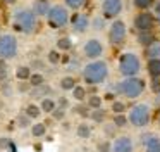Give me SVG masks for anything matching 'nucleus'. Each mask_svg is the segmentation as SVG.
<instances>
[{
  "label": "nucleus",
  "mask_w": 160,
  "mask_h": 152,
  "mask_svg": "<svg viewBox=\"0 0 160 152\" xmlns=\"http://www.w3.org/2000/svg\"><path fill=\"white\" fill-rule=\"evenodd\" d=\"M69 16H67V10L64 9L62 5H55V7H50L48 10V21L53 28H62L64 24L67 23Z\"/></svg>",
  "instance_id": "6"
},
{
  "label": "nucleus",
  "mask_w": 160,
  "mask_h": 152,
  "mask_svg": "<svg viewBox=\"0 0 160 152\" xmlns=\"http://www.w3.org/2000/svg\"><path fill=\"white\" fill-rule=\"evenodd\" d=\"M102 9H103V14L107 17H114L122 10V2L121 0H103Z\"/></svg>",
  "instance_id": "10"
},
{
  "label": "nucleus",
  "mask_w": 160,
  "mask_h": 152,
  "mask_svg": "<svg viewBox=\"0 0 160 152\" xmlns=\"http://www.w3.org/2000/svg\"><path fill=\"white\" fill-rule=\"evenodd\" d=\"M136 7H139V9H146V7L152 3V0H134Z\"/></svg>",
  "instance_id": "37"
},
{
  "label": "nucleus",
  "mask_w": 160,
  "mask_h": 152,
  "mask_svg": "<svg viewBox=\"0 0 160 152\" xmlns=\"http://www.w3.org/2000/svg\"><path fill=\"white\" fill-rule=\"evenodd\" d=\"M88 106H90L91 109H100L102 107V97L100 95H91L90 99H88Z\"/></svg>",
  "instance_id": "25"
},
{
  "label": "nucleus",
  "mask_w": 160,
  "mask_h": 152,
  "mask_svg": "<svg viewBox=\"0 0 160 152\" xmlns=\"http://www.w3.org/2000/svg\"><path fill=\"white\" fill-rule=\"evenodd\" d=\"M119 69H121V73L124 76H134L136 73L139 71V59H138V55L131 54V52L122 54L121 61H119Z\"/></svg>",
  "instance_id": "4"
},
{
  "label": "nucleus",
  "mask_w": 160,
  "mask_h": 152,
  "mask_svg": "<svg viewBox=\"0 0 160 152\" xmlns=\"http://www.w3.org/2000/svg\"><path fill=\"white\" fill-rule=\"evenodd\" d=\"M102 52H103V45L98 40H88L86 43H84V55H86V57L97 59L102 55Z\"/></svg>",
  "instance_id": "9"
},
{
  "label": "nucleus",
  "mask_w": 160,
  "mask_h": 152,
  "mask_svg": "<svg viewBox=\"0 0 160 152\" xmlns=\"http://www.w3.org/2000/svg\"><path fill=\"white\" fill-rule=\"evenodd\" d=\"M126 38V26L122 21H115V23H112L110 26V41L114 45L117 43H122Z\"/></svg>",
  "instance_id": "8"
},
{
  "label": "nucleus",
  "mask_w": 160,
  "mask_h": 152,
  "mask_svg": "<svg viewBox=\"0 0 160 152\" xmlns=\"http://www.w3.org/2000/svg\"><path fill=\"white\" fill-rule=\"evenodd\" d=\"M4 145H7V140L5 138H0V147H4Z\"/></svg>",
  "instance_id": "42"
},
{
  "label": "nucleus",
  "mask_w": 160,
  "mask_h": 152,
  "mask_svg": "<svg viewBox=\"0 0 160 152\" xmlns=\"http://www.w3.org/2000/svg\"><path fill=\"white\" fill-rule=\"evenodd\" d=\"M146 152H160V138L150 137L146 142Z\"/></svg>",
  "instance_id": "16"
},
{
  "label": "nucleus",
  "mask_w": 160,
  "mask_h": 152,
  "mask_svg": "<svg viewBox=\"0 0 160 152\" xmlns=\"http://www.w3.org/2000/svg\"><path fill=\"white\" fill-rule=\"evenodd\" d=\"M152 90H153V92H157V93H160V76H153Z\"/></svg>",
  "instance_id": "35"
},
{
  "label": "nucleus",
  "mask_w": 160,
  "mask_h": 152,
  "mask_svg": "<svg viewBox=\"0 0 160 152\" xmlns=\"http://www.w3.org/2000/svg\"><path fill=\"white\" fill-rule=\"evenodd\" d=\"M84 0H66V3L71 7V9H79L81 5H83Z\"/></svg>",
  "instance_id": "34"
},
{
  "label": "nucleus",
  "mask_w": 160,
  "mask_h": 152,
  "mask_svg": "<svg viewBox=\"0 0 160 152\" xmlns=\"http://www.w3.org/2000/svg\"><path fill=\"white\" fill-rule=\"evenodd\" d=\"M29 74H31V69L28 66H21V68L16 69V78L18 79H28Z\"/></svg>",
  "instance_id": "20"
},
{
  "label": "nucleus",
  "mask_w": 160,
  "mask_h": 152,
  "mask_svg": "<svg viewBox=\"0 0 160 152\" xmlns=\"http://www.w3.org/2000/svg\"><path fill=\"white\" fill-rule=\"evenodd\" d=\"M102 26H103V21H102V19L95 21V28H102Z\"/></svg>",
  "instance_id": "40"
},
{
  "label": "nucleus",
  "mask_w": 160,
  "mask_h": 152,
  "mask_svg": "<svg viewBox=\"0 0 160 152\" xmlns=\"http://www.w3.org/2000/svg\"><path fill=\"white\" fill-rule=\"evenodd\" d=\"M59 104H60V107H62V109H64V107H67V100L66 99H60Z\"/></svg>",
  "instance_id": "41"
},
{
  "label": "nucleus",
  "mask_w": 160,
  "mask_h": 152,
  "mask_svg": "<svg viewBox=\"0 0 160 152\" xmlns=\"http://www.w3.org/2000/svg\"><path fill=\"white\" fill-rule=\"evenodd\" d=\"M72 24L78 31H83V30H86V26H88V17L86 16H74Z\"/></svg>",
  "instance_id": "15"
},
{
  "label": "nucleus",
  "mask_w": 160,
  "mask_h": 152,
  "mask_svg": "<svg viewBox=\"0 0 160 152\" xmlns=\"http://www.w3.org/2000/svg\"><path fill=\"white\" fill-rule=\"evenodd\" d=\"M72 97H74L76 100H84V99H86V90H84L83 86L74 85V88H72Z\"/></svg>",
  "instance_id": "24"
},
{
  "label": "nucleus",
  "mask_w": 160,
  "mask_h": 152,
  "mask_svg": "<svg viewBox=\"0 0 160 152\" xmlns=\"http://www.w3.org/2000/svg\"><path fill=\"white\" fill-rule=\"evenodd\" d=\"M110 152H132V142L129 137H119L110 147Z\"/></svg>",
  "instance_id": "11"
},
{
  "label": "nucleus",
  "mask_w": 160,
  "mask_h": 152,
  "mask_svg": "<svg viewBox=\"0 0 160 152\" xmlns=\"http://www.w3.org/2000/svg\"><path fill=\"white\" fill-rule=\"evenodd\" d=\"M76 133H78V137H79V138H88L91 135V130H90V126H88L86 123H81L79 126H78Z\"/></svg>",
  "instance_id": "22"
},
{
  "label": "nucleus",
  "mask_w": 160,
  "mask_h": 152,
  "mask_svg": "<svg viewBox=\"0 0 160 152\" xmlns=\"http://www.w3.org/2000/svg\"><path fill=\"white\" fill-rule=\"evenodd\" d=\"M110 147H112V144L108 140H105V142H100L98 144V152H110Z\"/></svg>",
  "instance_id": "32"
},
{
  "label": "nucleus",
  "mask_w": 160,
  "mask_h": 152,
  "mask_svg": "<svg viewBox=\"0 0 160 152\" xmlns=\"http://www.w3.org/2000/svg\"><path fill=\"white\" fill-rule=\"evenodd\" d=\"M108 74V68L107 62L103 61H93L84 68L83 71V79L88 83V85H98V83L105 81Z\"/></svg>",
  "instance_id": "1"
},
{
  "label": "nucleus",
  "mask_w": 160,
  "mask_h": 152,
  "mask_svg": "<svg viewBox=\"0 0 160 152\" xmlns=\"http://www.w3.org/2000/svg\"><path fill=\"white\" fill-rule=\"evenodd\" d=\"M40 114H42V109H40L38 106H35V104H29V106L26 107V116L31 117V119H36Z\"/></svg>",
  "instance_id": "18"
},
{
  "label": "nucleus",
  "mask_w": 160,
  "mask_h": 152,
  "mask_svg": "<svg viewBox=\"0 0 160 152\" xmlns=\"http://www.w3.org/2000/svg\"><path fill=\"white\" fill-rule=\"evenodd\" d=\"M16 26H19L24 31H31L36 26V17L31 10H21L16 14Z\"/></svg>",
  "instance_id": "7"
},
{
  "label": "nucleus",
  "mask_w": 160,
  "mask_h": 152,
  "mask_svg": "<svg viewBox=\"0 0 160 152\" xmlns=\"http://www.w3.org/2000/svg\"><path fill=\"white\" fill-rule=\"evenodd\" d=\"M40 109H42L43 112H52V111L55 109V102H53L52 99H43L42 104H40Z\"/></svg>",
  "instance_id": "23"
},
{
  "label": "nucleus",
  "mask_w": 160,
  "mask_h": 152,
  "mask_svg": "<svg viewBox=\"0 0 160 152\" xmlns=\"http://www.w3.org/2000/svg\"><path fill=\"white\" fill-rule=\"evenodd\" d=\"M0 74H5V62L0 61Z\"/></svg>",
  "instance_id": "39"
},
{
  "label": "nucleus",
  "mask_w": 160,
  "mask_h": 152,
  "mask_svg": "<svg viewBox=\"0 0 160 152\" xmlns=\"http://www.w3.org/2000/svg\"><path fill=\"white\" fill-rule=\"evenodd\" d=\"M52 114H53V117H55V119H64V116H66V111L60 107V109H53Z\"/></svg>",
  "instance_id": "36"
},
{
  "label": "nucleus",
  "mask_w": 160,
  "mask_h": 152,
  "mask_svg": "<svg viewBox=\"0 0 160 152\" xmlns=\"http://www.w3.org/2000/svg\"><path fill=\"white\" fill-rule=\"evenodd\" d=\"M33 9H35V12L40 14V16H45V14H48V10H50L48 0H36L35 5H33Z\"/></svg>",
  "instance_id": "13"
},
{
  "label": "nucleus",
  "mask_w": 160,
  "mask_h": 152,
  "mask_svg": "<svg viewBox=\"0 0 160 152\" xmlns=\"http://www.w3.org/2000/svg\"><path fill=\"white\" fill-rule=\"evenodd\" d=\"M158 117H160V116H158Z\"/></svg>",
  "instance_id": "43"
},
{
  "label": "nucleus",
  "mask_w": 160,
  "mask_h": 152,
  "mask_svg": "<svg viewBox=\"0 0 160 152\" xmlns=\"http://www.w3.org/2000/svg\"><path fill=\"white\" fill-rule=\"evenodd\" d=\"M18 52V41L12 35H2L0 36V57L11 59Z\"/></svg>",
  "instance_id": "5"
},
{
  "label": "nucleus",
  "mask_w": 160,
  "mask_h": 152,
  "mask_svg": "<svg viewBox=\"0 0 160 152\" xmlns=\"http://www.w3.org/2000/svg\"><path fill=\"white\" fill-rule=\"evenodd\" d=\"M91 119L97 121V123H102V121L105 119V112L102 111V107H100V109H95L93 112H91Z\"/></svg>",
  "instance_id": "28"
},
{
  "label": "nucleus",
  "mask_w": 160,
  "mask_h": 152,
  "mask_svg": "<svg viewBox=\"0 0 160 152\" xmlns=\"http://www.w3.org/2000/svg\"><path fill=\"white\" fill-rule=\"evenodd\" d=\"M129 123L134 124V126L141 128V126H146L150 123V107L146 104H138L131 109L129 112Z\"/></svg>",
  "instance_id": "3"
},
{
  "label": "nucleus",
  "mask_w": 160,
  "mask_h": 152,
  "mask_svg": "<svg viewBox=\"0 0 160 152\" xmlns=\"http://www.w3.org/2000/svg\"><path fill=\"white\" fill-rule=\"evenodd\" d=\"M19 126H21V128L28 126V116H22V117H19Z\"/></svg>",
  "instance_id": "38"
},
{
  "label": "nucleus",
  "mask_w": 160,
  "mask_h": 152,
  "mask_svg": "<svg viewBox=\"0 0 160 152\" xmlns=\"http://www.w3.org/2000/svg\"><path fill=\"white\" fill-rule=\"evenodd\" d=\"M152 41H153V35H150V33H143L139 36V43H143V45H150Z\"/></svg>",
  "instance_id": "31"
},
{
  "label": "nucleus",
  "mask_w": 160,
  "mask_h": 152,
  "mask_svg": "<svg viewBox=\"0 0 160 152\" xmlns=\"http://www.w3.org/2000/svg\"><path fill=\"white\" fill-rule=\"evenodd\" d=\"M74 85H76V79L72 76H66V78L60 79V88L62 90H72Z\"/></svg>",
  "instance_id": "21"
},
{
  "label": "nucleus",
  "mask_w": 160,
  "mask_h": 152,
  "mask_svg": "<svg viewBox=\"0 0 160 152\" xmlns=\"http://www.w3.org/2000/svg\"><path fill=\"white\" fill-rule=\"evenodd\" d=\"M48 61L52 62V64H59V61H60V54L57 50H52L48 54Z\"/></svg>",
  "instance_id": "33"
},
{
  "label": "nucleus",
  "mask_w": 160,
  "mask_h": 152,
  "mask_svg": "<svg viewBox=\"0 0 160 152\" xmlns=\"http://www.w3.org/2000/svg\"><path fill=\"white\" fill-rule=\"evenodd\" d=\"M57 47H59V50H69V48L72 47V41H71V38L64 36L57 41Z\"/></svg>",
  "instance_id": "26"
},
{
  "label": "nucleus",
  "mask_w": 160,
  "mask_h": 152,
  "mask_svg": "<svg viewBox=\"0 0 160 152\" xmlns=\"http://www.w3.org/2000/svg\"><path fill=\"white\" fill-rule=\"evenodd\" d=\"M114 124L115 126H119V128H122V126H126V124H128V117L124 116V114H117V116L114 117Z\"/></svg>",
  "instance_id": "29"
},
{
  "label": "nucleus",
  "mask_w": 160,
  "mask_h": 152,
  "mask_svg": "<svg viewBox=\"0 0 160 152\" xmlns=\"http://www.w3.org/2000/svg\"><path fill=\"white\" fill-rule=\"evenodd\" d=\"M148 71L153 76H160V59H150L148 62Z\"/></svg>",
  "instance_id": "17"
},
{
  "label": "nucleus",
  "mask_w": 160,
  "mask_h": 152,
  "mask_svg": "<svg viewBox=\"0 0 160 152\" xmlns=\"http://www.w3.org/2000/svg\"><path fill=\"white\" fill-rule=\"evenodd\" d=\"M112 111L117 112V114H121V112H124V111H126V106L122 102H117V100H115V102H112Z\"/></svg>",
  "instance_id": "30"
},
{
  "label": "nucleus",
  "mask_w": 160,
  "mask_h": 152,
  "mask_svg": "<svg viewBox=\"0 0 160 152\" xmlns=\"http://www.w3.org/2000/svg\"><path fill=\"white\" fill-rule=\"evenodd\" d=\"M29 81H31V85L33 86H40V85H43V81H45V78H43L40 73H35V74H29Z\"/></svg>",
  "instance_id": "27"
},
{
  "label": "nucleus",
  "mask_w": 160,
  "mask_h": 152,
  "mask_svg": "<svg viewBox=\"0 0 160 152\" xmlns=\"http://www.w3.org/2000/svg\"><path fill=\"white\" fill-rule=\"evenodd\" d=\"M143 90H145V81L139 78H134V76H128L124 81L119 83V92L128 99L139 97L143 93Z\"/></svg>",
  "instance_id": "2"
},
{
  "label": "nucleus",
  "mask_w": 160,
  "mask_h": 152,
  "mask_svg": "<svg viewBox=\"0 0 160 152\" xmlns=\"http://www.w3.org/2000/svg\"><path fill=\"white\" fill-rule=\"evenodd\" d=\"M150 59H160V41L153 40L152 43L148 45V50H146Z\"/></svg>",
  "instance_id": "14"
},
{
  "label": "nucleus",
  "mask_w": 160,
  "mask_h": 152,
  "mask_svg": "<svg viewBox=\"0 0 160 152\" xmlns=\"http://www.w3.org/2000/svg\"><path fill=\"white\" fill-rule=\"evenodd\" d=\"M153 26V16L152 14H146V12H141L136 16V28L141 31H146Z\"/></svg>",
  "instance_id": "12"
},
{
  "label": "nucleus",
  "mask_w": 160,
  "mask_h": 152,
  "mask_svg": "<svg viewBox=\"0 0 160 152\" xmlns=\"http://www.w3.org/2000/svg\"><path fill=\"white\" fill-rule=\"evenodd\" d=\"M45 133H47L45 123H36V124H33V128H31V135H33V137H43Z\"/></svg>",
  "instance_id": "19"
}]
</instances>
